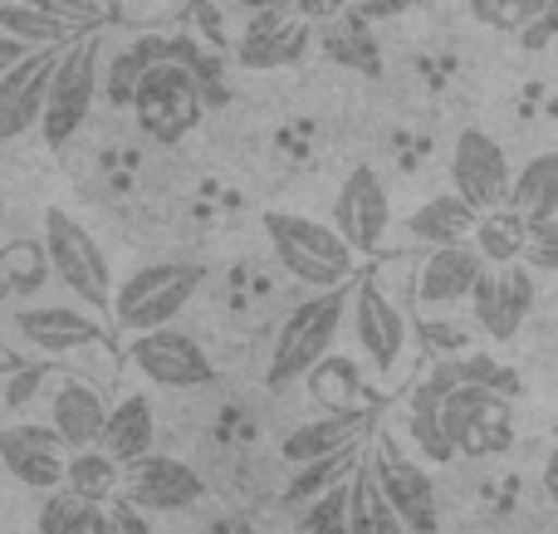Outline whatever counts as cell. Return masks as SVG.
<instances>
[{
  "mask_svg": "<svg viewBox=\"0 0 558 534\" xmlns=\"http://www.w3.org/2000/svg\"><path fill=\"white\" fill-rule=\"evenodd\" d=\"M265 241L284 275L304 290H343L357 270V251L333 221H314L299 211H265Z\"/></svg>",
  "mask_w": 558,
  "mask_h": 534,
  "instance_id": "obj_1",
  "label": "cell"
},
{
  "mask_svg": "<svg viewBox=\"0 0 558 534\" xmlns=\"http://www.w3.org/2000/svg\"><path fill=\"white\" fill-rule=\"evenodd\" d=\"M348 304L353 300H343V290H314L304 304L289 310V319L279 324V333H275L270 368H265L270 388H289V383L308 378V373L333 353L338 329H343V319H348Z\"/></svg>",
  "mask_w": 558,
  "mask_h": 534,
  "instance_id": "obj_2",
  "label": "cell"
},
{
  "mask_svg": "<svg viewBox=\"0 0 558 534\" xmlns=\"http://www.w3.org/2000/svg\"><path fill=\"white\" fill-rule=\"evenodd\" d=\"M98 94H104V54H98V35H74L64 49H59L54 64V84H49L45 98V123H39V137H45L49 153H64L74 143V133L88 123Z\"/></svg>",
  "mask_w": 558,
  "mask_h": 534,
  "instance_id": "obj_3",
  "label": "cell"
},
{
  "mask_svg": "<svg viewBox=\"0 0 558 534\" xmlns=\"http://www.w3.org/2000/svg\"><path fill=\"white\" fill-rule=\"evenodd\" d=\"M45 255H49V270L54 280L74 294L78 304H88L94 314H108L113 310V294H118V280H113V265H108L104 245L94 241L84 221H74L69 211L49 206L45 211Z\"/></svg>",
  "mask_w": 558,
  "mask_h": 534,
  "instance_id": "obj_4",
  "label": "cell"
},
{
  "mask_svg": "<svg viewBox=\"0 0 558 534\" xmlns=\"http://www.w3.org/2000/svg\"><path fill=\"white\" fill-rule=\"evenodd\" d=\"M206 284L202 260H153L143 270H133L113 294V319L128 333H147L172 324L186 304L196 300V290Z\"/></svg>",
  "mask_w": 558,
  "mask_h": 534,
  "instance_id": "obj_5",
  "label": "cell"
},
{
  "mask_svg": "<svg viewBox=\"0 0 558 534\" xmlns=\"http://www.w3.org/2000/svg\"><path fill=\"white\" fill-rule=\"evenodd\" d=\"M206 113L211 108H206L202 84H196V74L177 54L157 59L133 94V118L153 143H182Z\"/></svg>",
  "mask_w": 558,
  "mask_h": 534,
  "instance_id": "obj_6",
  "label": "cell"
},
{
  "mask_svg": "<svg viewBox=\"0 0 558 534\" xmlns=\"http://www.w3.org/2000/svg\"><path fill=\"white\" fill-rule=\"evenodd\" d=\"M510 392L481 388V383H461L441 398L446 437H451L456 457H500L514 441V408Z\"/></svg>",
  "mask_w": 558,
  "mask_h": 534,
  "instance_id": "obj_7",
  "label": "cell"
},
{
  "mask_svg": "<svg viewBox=\"0 0 558 534\" xmlns=\"http://www.w3.org/2000/svg\"><path fill=\"white\" fill-rule=\"evenodd\" d=\"M128 363H133L147 383H157V388H206V383H216L211 353H206L192 333L172 329V324L133 333Z\"/></svg>",
  "mask_w": 558,
  "mask_h": 534,
  "instance_id": "obj_8",
  "label": "cell"
},
{
  "mask_svg": "<svg viewBox=\"0 0 558 534\" xmlns=\"http://www.w3.org/2000/svg\"><path fill=\"white\" fill-rule=\"evenodd\" d=\"M451 186L471 206H481V211L505 206L514 186V167L505 157V147L490 133H481V128H465L451 143Z\"/></svg>",
  "mask_w": 558,
  "mask_h": 534,
  "instance_id": "obj_9",
  "label": "cell"
},
{
  "mask_svg": "<svg viewBox=\"0 0 558 534\" xmlns=\"http://www.w3.org/2000/svg\"><path fill=\"white\" fill-rule=\"evenodd\" d=\"M333 226L348 235L357 255H377L392 226V196H387L383 177L373 167H353L333 196Z\"/></svg>",
  "mask_w": 558,
  "mask_h": 534,
  "instance_id": "obj_10",
  "label": "cell"
},
{
  "mask_svg": "<svg viewBox=\"0 0 558 534\" xmlns=\"http://www.w3.org/2000/svg\"><path fill=\"white\" fill-rule=\"evenodd\" d=\"M59 49H29L15 69H5L0 78V143H15V137L35 133L45 123V98L49 84H54V64H59Z\"/></svg>",
  "mask_w": 558,
  "mask_h": 534,
  "instance_id": "obj_11",
  "label": "cell"
},
{
  "mask_svg": "<svg viewBox=\"0 0 558 534\" xmlns=\"http://www.w3.org/2000/svg\"><path fill=\"white\" fill-rule=\"evenodd\" d=\"M530 310H534V270L524 260L490 265V270L481 275V284H475V294H471L475 324L500 343H510L514 333L524 329Z\"/></svg>",
  "mask_w": 558,
  "mask_h": 534,
  "instance_id": "obj_12",
  "label": "cell"
},
{
  "mask_svg": "<svg viewBox=\"0 0 558 534\" xmlns=\"http://www.w3.org/2000/svg\"><path fill=\"white\" fill-rule=\"evenodd\" d=\"M0 466L29 490H59L69 471V441L39 422L0 427Z\"/></svg>",
  "mask_w": 558,
  "mask_h": 534,
  "instance_id": "obj_13",
  "label": "cell"
},
{
  "mask_svg": "<svg viewBox=\"0 0 558 534\" xmlns=\"http://www.w3.org/2000/svg\"><path fill=\"white\" fill-rule=\"evenodd\" d=\"M348 319H353V339L363 349V359L373 363L377 373H392L407 353V319L392 304V294L377 280H363L353 290V304H348Z\"/></svg>",
  "mask_w": 558,
  "mask_h": 534,
  "instance_id": "obj_14",
  "label": "cell"
},
{
  "mask_svg": "<svg viewBox=\"0 0 558 534\" xmlns=\"http://www.w3.org/2000/svg\"><path fill=\"white\" fill-rule=\"evenodd\" d=\"M123 490L147 510V515H172V510H192L206 496L202 476L186 461L147 451V457L128 461L123 466Z\"/></svg>",
  "mask_w": 558,
  "mask_h": 534,
  "instance_id": "obj_15",
  "label": "cell"
},
{
  "mask_svg": "<svg viewBox=\"0 0 558 534\" xmlns=\"http://www.w3.org/2000/svg\"><path fill=\"white\" fill-rule=\"evenodd\" d=\"M367 457H373L377 481H383L387 500L397 506V515H402L407 530H412V534H436V530H441L436 486H432V476H426L412 457H402V451H392V447H373Z\"/></svg>",
  "mask_w": 558,
  "mask_h": 534,
  "instance_id": "obj_16",
  "label": "cell"
},
{
  "mask_svg": "<svg viewBox=\"0 0 558 534\" xmlns=\"http://www.w3.org/2000/svg\"><path fill=\"white\" fill-rule=\"evenodd\" d=\"M485 270H490V265H485V255L475 251V241L432 245V255H426L422 270H416V300L432 304V310L461 304L475 294V284H481Z\"/></svg>",
  "mask_w": 558,
  "mask_h": 534,
  "instance_id": "obj_17",
  "label": "cell"
},
{
  "mask_svg": "<svg viewBox=\"0 0 558 534\" xmlns=\"http://www.w3.org/2000/svg\"><path fill=\"white\" fill-rule=\"evenodd\" d=\"M308 20L294 10H255L251 29L235 39V64L241 69H284L308 49Z\"/></svg>",
  "mask_w": 558,
  "mask_h": 534,
  "instance_id": "obj_18",
  "label": "cell"
},
{
  "mask_svg": "<svg viewBox=\"0 0 558 534\" xmlns=\"http://www.w3.org/2000/svg\"><path fill=\"white\" fill-rule=\"evenodd\" d=\"M15 329L39 353H78L104 339V324L94 319L88 304L84 310H69V304H25L15 314Z\"/></svg>",
  "mask_w": 558,
  "mask_h": 534,
  "instance_id": "obj_19",
  "label": "cell"
},
{
  "mask_svg": "<svg viewBox=\"0 0 558 534\" xmlns=\"http://www.w3.org/2000/svg\"><path fill=\"white\" fill-rule=\"evenodd\" d=\"M367 427H373V417H367L363 408H338V412H324V417H314V422H304V427L289 432V437L279 441V457H284L289 466H304V461L338 457V451L363 447Z\"/></svg>",
  "mask_w": 558,
  "mask_h": 534,
  "instance_id": "obj_20",
  "label": "cell"
},
{
  "mask_svg": "<svg viewBox=\"0 0 558 534\" xmlns=\"http://www.w3.org/2000/svg\"><path fill=\"white\" fill-rule=\"evenodd\" d=\"M49 427L69 441V451H84V447H98L108 427V402L104 392L94 388L88 378H59L54 383V398H49Z\"/></svg>",
  "mask_w": 558,
  "mask_h": 534,
  "instance_id": "obj_21",
  "label": "cell"
},
{
  "mask_svg": "<svg viewBox=\"0 0 558 534\" xmlns=\"http://www.w3.org/2000/svg\"><path fill=\"white\" fill-rule=\"evenodd\" d=\"M373 25H377V20H367L363 10L348 5L338 20L318 25V45H324V54L333 59L338 69H348V74L383 78V45H377Z\"/></svg>",
  "mask_w": 558,
  "mask_h": 534,
  "instance_id": "obj_22",
  "label": "cell"
},
{
  "mask_svg": "<svg viewBox=\"0 0 558 534\" xmlns=\"http://www.w3.org/2000/svg\"><path fill=\"white\" fill-rule=\"evenodd\" d=\"M98 447H104L108 457H118L123 466L137 461V457H147V451L157 447L153 398H147V392H128V398H118L113 408H108V427H104V437H98Z\"/></svg>",
  "mask_w": 558,
  "mask_h": 534,
  "instance_id": "obj_23",
  "label": "cell"
},
{
  "mask_svg": "<svg viewBox=\"0 0 558 534\" xmlns=\"http://www.w3.org/2000/svg\"><path fill=\"white\" fill-rule=\"evenodd\" d=\"M475 226H481V206H471L456 186L432 196V202H422L407 216V235L422 245H461L475 235Z\"/></svg>",
  "mask_w": 558,
  "mask_h": 534,
  "instance_id": "obj_24",
  "label": "cell"
},
{
  "mask_svg": "<svg viewBox=\"0 0 558 534\" xmlns=\"http://www.w3.org/2000/svg\"><path fill=\"white\" fill-rule=\"evenodd\" d=\"M348 525H353V534H412L397 515V506L387 500L383 481L373 471V457H363L348 476Z\"/></svg>",
  "mask_w": 558,
  "mask_h": 534,
  "instance_id": "obj_25",
  "label": "cell"
},
{
  "mask_svg": "<svg viewBox=\"0 0 558 534\" xmlns=\"http://www.w3.org/2000/svg\"><path fill=\"white\" fill-rule=\"evenodd\" d=\"M167 54H172V35H137L133 45H123L118 54H108L104 98L113 108H133V94H137V84H143V74Z\"/></svg>",
  "mask_w": 558,
  "mask_h": 534,
  "instance_id": "obj_26",
  "label": "cell"
},
{
  "mask_svg": "<svg viewBox=\"0 0 558 534\" xmlns=\"http://www.w3.org/2000/svg\"><path fill=\"white\" fill-rule=\"evenodd\" d=\"M510 211H520L530 226L539 221H554L558 216V153H539L514 172V186H510Z\"/></svg>",
  "mask_w": 558,
  "mask_h": 534,
  "instance_id": "obj_27",
  "label": "cell"
},
{
  "mask_svg": "<svg viewBox=\"0 0 558 534\" xmlns=\"http://www.w3.org/2000/svg\"><path fill=\"white\" fill-rule=\"evenodd\" d=\"M407 437H412V447L422 451L426 461H436V466H446V461L456 457L451 437H446V417H441V392L426 378L416 383L412 398H407Z\"/></svg>",
  "mask_w": 558,
  "mask_h": 534,
  "instance_id": "obj_28",
  "label": "cell"
},
{
  "mask_svg": "<svg viewBox=\"0 0 558 534\" xmlns=\"http://www.w3.org/2000/svg\"><path fill=\"white\" fill-rule=\"evenodd\" d=\"M530 231L534 226L524 221L520 211H510V206H495V211H481V226H475V251L485 255V265H514L524 260V251H530Z\"/></svg>",
  "mask_w": 558,
  "mask_h": 534,
  "instance_id": "obj_29",
  "label": "cell"
},
{
  "mask_svg": "<svg viewBox=\"0 0 558 534\" xmlns=\"http://www.w3.org/2000/svg\"><path fill=\"white\" fill-rule=\"evenodd\" d=\"M426 383H432L441 398L451 388H461V383H481V388H500V392H510V398H520V378H514V368H505V363L490 359V353H461V359L436 363V368L426 373Z\"/></svg>",
  "mask_w": 558,
  "mask_h": 534,
  "instance_id": "obj_30",
  "label": "cell"
},
{
  "mask_svg": "<svg viewBox=\"0 0 558 534\" xmlns=\"http://www.w3.org/2000/svg\"><path fill=\"white\" fill-rule=\"evenodd\" d=\"M64 486L78 490L84 500L104 506V500L123 496V461L108 457L104 447H84V451H69V471H64Z\"/></svg>",
  "mask_w": 558,
  "mask_h": 534,
  "instance_id": "obj_31",
  "label": "cell"
},
{
  "mask_svg": "<svg viewBox=\"0 0 558 534\" xmlns=\"http://www.w3.org/2000/svg\"><path fill=\"white\" fill-rule=\"evenodd\" d=\"M0 35L25 39L29 49H54V45L74 39V25L39 5H29V0H0Z\"/></svg>",
  "mask_w": 558,
  "mask_h": 534,
  "instance_id": "obj_32",
  "label": "cell"
},
{
  "mask_svg": "<svg viewBox=\"0 0 558 534\" xmlns=\"http://www.w3.org/2000/svg\"><path fill=\"white\" fill-rule=\"evenodd\" d=\"M353 466H357V447L353 451H338V457H324V461H304V466H294V476L284 481L279 506H284V510H304L308 500H318L324 490H333L343 476H353Z\"/></svg>",
  "mask_w": 558,
  "mask_h": 534,
  "instance_id": "obj_33",
  "label": "cell"
},
{
  "mask_svg": "<svg viewBox=\"0 0 558 534\" xmlns=\"http://www.w3.org/2000/svg\"><path fill=\"white\" fill-rule=\"evenodd\" d=\"M35 534H94V500H84L69 486L45 490V506L35 515Z\"/></svg>",
  "mask_w": 558,
  "mask_h": 534,
  "instance_id": "obj_34",
  "label": "cell"
},
{
  "mask_svg": "<svg viewBox=\"0 0 558 534\" xmlns=\"http://www.w3.org/2000/svg\"><path fill=\"white\" fill-rule=\"evenodd\" d=\"M172 54L196 74V84H202V94H206V108H226V98H231V94H226V64H221V54L202 49V39H192V35H172Z\"/></svg>",
  "mask_w": 558,
  "mask_h": 534,
  "instance_id": "obj_35",
  "label": "cell"
},
{
  "mask_svg": "<svg viewBox=\"0 0 558 534\" xmlns=\"http://www.w3.org/2000/svg\"><path fill=\"white\" fill-rule=\"evenodd\" d=\"M558 0H471V15L500 35H524L534 20H544Z\"/></svg>",
  "mask_w": 558,
  "mask_h": 534,
  "instance_id": "obj_36",
  "label": "cell"
},
{
  "mask_svg": "<svg viewBox=\"0 0 558 534\" xmlns=\"http://www.w3.org/2000/svg\"><path fill=\"white\" fill-rule=\"evenodd\" d=\"M304 534H353V525H348V486L338 481L333 490H324L318 500H308L304 506Z\"/></svg>",
  "mask_w": 558,
  "mask_h": 534,
  "instance_id": "obj_37",
  "label": "cell"
},
{
  "mask_svg": "<svg viewBox=\"0 0 558 534\" xmlns=\"http://www.w3.org/2000/svg\"><path fill=\"white\" fill-rule=\"evenodd\" d=\"M94 534H153V525H147V510L123 490V496L94 506Z\"/></svg>",
  "mask_w": 558,
  "mask_h": 534,
  "instance_id": "obj_38",
  "label": "cell"
},
{
  "mask_svg": "<svg viewBox=\"0 0 558 534\" xmlns=\"http://www.w3.org/2000/svg\"><path fill=\"white\" fill-rule=\"evenodd\" d=\"M524 265L534 275H558V216L554 221H539L530 231V251H524Z\"/></svg>",
  "mask_w": 558,
  "mask_h": 534,
  "instance_id": "obj_39",
  "label": "cell"
},
{
  "mask_svg": "<svg viewBox=\"0 0 558 534\" xmlns=\"http://www.w3.org/2000/svg\"><path fill=\"white\" fill-rule=\"evenodd\" d=\"M29 5L49 10V15L69 20V25H98V5H94V0H29Z\"/></svg>",
  "mask_w": 558,
  "mask_h": 534,
  "instance_id": "obj_40",
  "label": "cell"
},
{
  "mask_svg": "<svg viewBox=\"0 0 558 534\" xmlns=\"http://www.w3.org/2000/svg\"><path fill=\"white\" fill-rule=\"evenodd\" d=\"M348 5H353V0H289V10L304 15L308 25H328V20H338Z\"/></svg>",
  "mask_w": 558,
  "mask_h": 534,
  "instance_id": "obj_41",
  "label": "cell"
},
{
  "mask_svg": "<svg viewBox=\"0 0 558 534\" xmlns=\"http://www.w3.org/2000/svg\"><path fill=\"white\" fill-rule=\"evenodd\" d=\"M416 0H353V10H363L367 20H397V15H407Z\"/></svg>",
  "mask_w": 558,
  "mask_h": 534,
  "instance_id": "obj_42",
  "label": "cell"
},
{
  "mask_svg": "<svg viewBox=\"0 0 558 534\" xmlns=\"http://www.w3.org/2000/svg\"><path fill=\"white\" fill-rule=\"evenodd\" d=\"M544 496H549V506H558V432H554V447H549V457H544Z\"/></svg>",
  "mask_w": 558,
  "mask_h": 534,
  "instance_id": "obj_43",
  "label": "cell"
},
{
  "mask_svg": "<svg viewBox=\"0 0 558 534\" xmlns=\"http://www.w3.org/2000/svg\"><path fill=\"white\" fill-rule=\"evenodd\" d=\"M231 5H241V10H289V0H231Z\"/></svg>",
  "mask_w": 558,
  "mask_h": 534,
  "instance_id": "obj_44",
  "label": "cell"
},
{
  "mask_svg": "<svg viewBox=\"0 0 558 534\" xmlns=\"http://www.w3.org/2000/svg\"><path fill=\"white\" fill-rule=\"evenodd\" d=\"M143 5H162V0H143Z\"/></svg>",
  "mask_w": 558,
  "mask_h": 534,
  "instance_id": "obj_45",
  "label": "cell"
},
{
  "mask_svg": "<svg viewBox=\"0 0 558 534\" xmlns=\"http://www.w3.org/2000/svg\"><path fill=\"white\" fill-rule=\"evenodd\" d=\"M0 78H5V74H0Z\"/></svg>",
  "mask_w": 558,
  "mask_h": 534,
  "instance_id": "obj_46",
  "label": "cell"
}]
</instances>
